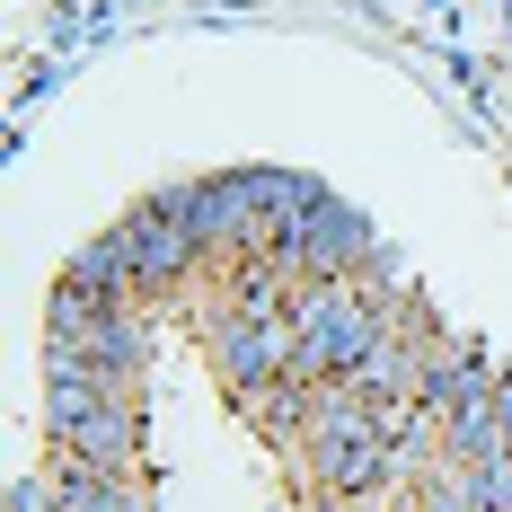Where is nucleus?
I'll list each match as a JSON object with an SVG mask.
<instances>
[{
    "mask_svg": "<svg viewBox=\"0 0 512 512\" xmlns=\"http://www.w3.org/2000/svg\"><path fill=\"white\" fill-rule=\"evenodd\" d=\"M115 230H124V248H133V265H142V301H168V292H186V283L212 265V248L186 230V221H168V212H159V195H142V204L124 212Z\"/></svg>",
    "mask_w": 512,
    "mask_h": 512,
    "instance_id": "nucleus-3",
    "label": "nucleus"
},
{
    "mask_svg": "<svg viewBox=\"0 0 512 512\" xmlns=\"http://www.w3.org/2000/svg\"><path fill=\"white\" fill-rule=\"evenodd\" d=\"M301 512H389V504H380V495H309Z\"/></svg>",
    "mask_w": 512,
    "mask_h": 512,
    "instance_id": "nucleus-6",
    "label": "nucleus"
},
{
    "mask_svg": "<svg viewBox=\"0 0 512 512\" xmlns=\"http://www.w3.org/2000/svg\"><path fill=\"white\" fill-rule=\"evenodd\" d=\"M239 415H248L256 442H274V451L301 460V442H309V380H265V389L239 398Z\"/></svg>",
    "mask_w": 512,
    "mask_h": 512,
    "instance_id": "nucleus-5",
    "label": "nucleus"
},
{
    "mask_svg": "<svg viewBox=\"0 0 512 512\" xmlns=\"http://www.w3.org/2000/svg\"><path fill=\"white\" fill-rule=\"evenodd\" d=\"M53 451H71V460H89V468H106V477H133V451H142V407H98L89 424H71Z\"/></svg>",
    "mask_w": 512,
    "mask_h": 512,
    "instance_id": "nucleus-4",
    "label": "nucleus"
},
{
    "mask_svg": "<svg viewBox=\"0 0 512 512\" xmlns=\"http://www.w3.org/2000/svg\"><path fill=\"white\" fill-rule=\"evenodd\" d=\"M371 248H380V239H371V230H362L336 195L309 212V221H292V230L274 239V256L292 265V283H354L362 265H371Z\"/></svg>",
    "mask_w": 512,
    "mask_h": 512,
    "instance_id": "nucleus-2",
    "label": "nucleus"
},
{
    "mask_svg": "<svg viewBox=\"0 0 512 512\" xmlns=\"http://www.w3.org/2000/svg\"><path fill=\"white\" fill-rule=\"evenodd\" d=\"M204 354H212V371L248 398L265 380H292L301 327H292V318H248V309H230V301H204Z\"/></svg>",
    "mask_w": 512,
    "mask_h": 512,
    "instance_id": "nucleus-1",
    "label": "nucleus"
}]
</instances>
